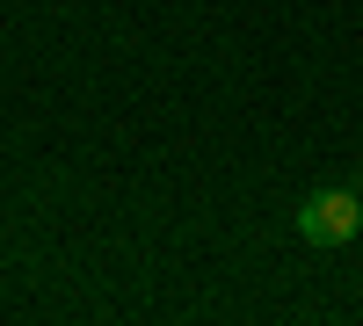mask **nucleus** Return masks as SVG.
Instances as JSON below:
<instances>
[{
    "label": "nucleus",
    "mask_w": 363,
    "mask_h": 326,
    "mask_svg": "<svg viewBox=\"0 0 363 326\" xmlns=\"http://www.w3.org/2000/svg\"><path fill=\"white\" fill-rule=\"evenodd\" d=\"M298 232H306V247H349L363 232L356 189H313L306 203H298Z\"/></svg>",
    "instance_id": "f257e3e1"
}]
</instances>
